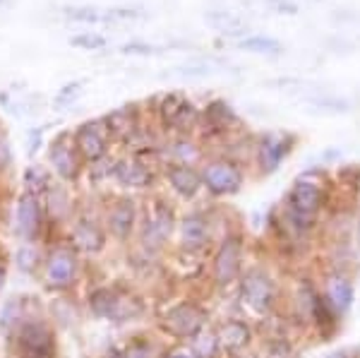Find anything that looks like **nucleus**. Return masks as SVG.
<instances>
[{
    "label": "nucleus",
    "instance_id": "7ed1b4c3",
    "mask_svg": "<svg viewBox=\"0 0 360 358\" xmlns=\"http://www.w3.org/2000/svg\"><path fill=\"white\" fill-rule=\"evenodd\" d=\"M276 281L264 269L252 267L245 269L240 276V301L248 305L252 313L269 315L276 305Z\"/></svg>",
    "mask_w": 360,
    "mask_h": 358
},
{
    "label": "nucleus",
    "instance_id": "4c0bfd02",
    "mask_svg": "<svg viewBox=\"0 0 360 358\" xmlns=\"http://www.w3.org/2000/svg\"><path fill=\"white\" fill-rule=\"evenodd\" d=\"M5 281H8V269H5V264L0 262V291H3Z\"/></svg>",
    "mask_w": 360,
    "mask_h": 358
},
{
    "label": "nucleus",
    "instance_id": "6e6552de",
    "mask_svg": "<svg viewBox=\"0 0 360 358\" xmlns=\"http://www.w3.org/2000/svg\"><path fill=\"white\" fill-rule=\"evenodd\" d=\"M44 267H46V284L51 288H56V291L70 288L79 274L77 250H75L72 245L53 248V250L49 252V257L44 260Z\"/></svg>",
    "mask_w": 360,
    "mask_h": 358
},
{
    "label": "nucleus",
    "instance_id": "b1692460",
    "mask_svg": "<svg viewBox=\"0 0 360 358\" xmlns=\"http://www.w3.org/2000/svg\"><path fill=\"white\" fill-rule=\"evenodd\" d=\"M44 262V257H41V250H39L34 243H22L20 248H17V252H15V264H17V269L20 272H25V274H34L39 269V264Z\"/></svg>",
    "mask_w": 360,
    "mask_h": 358
},
{
    "label": "nucleus",
    "instance_id": "f03ea898",
    "mask_svg": "<svg viewBox=\"0 0 360 358\" xmlns=\"http://www.w3.org/2000/svg\"><path fill=\"white\" fill-rule=\"evenodd\" d=\"M91 313L108 322H132L144 313V303L135 293L120 291L115 286H101L89 293Z\"/></svg>",
    "mask_w": 360,
    "mask_h": 358
},
{
    "label": "nucleus",
    "instance_id": "ea45409f",
    "mask_svg": "<svg viewBox=\"0 0 360 358\" xmlns=\"http://www.w3.org/2000/svg\"><path fill=\"white\" fill-rule=\"evenodd\" d=\"M356 188H358V195H360V171H358V181H356Z\"/></svg>",
    "mask_w": 360,
    "mask_h": 358
},
{
    "label": "nucleus",
    "instance_id": "2eb2a0df",
    "mask_svg": "<svg viewBox=\"0 0 360 358\" xmlns=\"http://www.w3.org/2000/svg\"><path fill=\"white\" fill-rule=\"evenodd\" d=\"M70 243L77 252H86V255H96L106 248V231L98 224L89 222V219H79L70 231Z\"/></svg>",
    "mask_w": 360,
    "mask_h": 358
},
{
    "label": "nucleus",
    "instance_id": "37998d69",
    "mask_svg": "<svg viewBox=\"0 0 360 358\" xmlns=\"http://www.w3.org/2000/svg\"><path fill=\"white\" fill-rule=\"evenodd\" d=\"M243 358H259V356H243Z\"/></svg>",
    "mask_w": 360,
    "mask_h": 358
},
{
    "label": "nucleus",
    "instance_id": "412c9836",
    "mask_svg": "<svg viewBox=\"0 0 360 358\" xmlns=\"http://www.w3.org/2000/svg\"><path fill=\"white\" fill-rule=\"evenodd\" d=\"M209 243V222L202 215H188L180 222V245L197 252Z\"/></svg>",
    "mask_w": 360,
    "mask_h": 358
},
{
    "label": "nucleus",
    "instance_id": "79ce46f5",
    "mask_svg": "<svg viewBox=\"0 0 360 358\" xmlns=\"http://www.w3.org/2000/svg\"><path fill=\"white\" fill-rule=\"evenodd\" d=\"M358 243H360V217H358Z\"/></svg>",
    "mask_w": 360,
    "mask_h": 358
},
{
    "label": "nucleus",
    "instance_id": "39448f33",
    "mask_svg": "<svg viewBox=\"0 0 360 358\" xmlns=\"http://www.w3.org/2000/svg\"><path fill=\"white\" fill-rule=\"evenodd\" d=\"M13 337L20 358H56V334L41 320H25Z\"/></svg>",
    "mask_w": 360,
    "mask_h": 358
},
{
    "label": "nucleus",
    "instance_id": "bb28decb",
    "mask_svg": "<svg viewBox=\"0 0 360 358\" xmlns=\"http://www.w3.org/2000/svg\"><path fill=\"white\" fill-rule=\"evenodd\" d=\"M193 351L200 358H217V354L221 351V346H219V339H217V332L214 330H202L197 337L193 339Z\"/></svg>",
    "mask_w": 360,
    "mask_h": 358
},
{
    "label": "nucleus",
    "instance_id": "a211bd4d",
    "mask_svg": "<svg viewBox=\"0 0 360 358\" xmlns=\"http://www.w3.org/2000/svg\"><path fill=\"white\" fill-rule=\"evenodd\" d=\"M214 332H217L221 351H231V354H238V351L248 349L250 342H252V327H250L245 320H238V317L224 320Z\"/></svg>",
    "mask_w": 360,
    "mask_h": 358
},
{
    "label": "nucleus",
    "instance_id": "aec40b11",
    "mask_svg": "<svg viewBox=\"0 0 360 358\" xmlns=\"http://www.w3.org/2000/svg\"><path fill=\"white\" fill-rule=\"evenodd\" d=\"M113 173H115V178H118L120 186H125V188H149L154 181L149 166L144 164V161L135 159V157L115 161Z\"/></svg>",
    "mask_w": 360,
    "mask_h": 358
},
{
    "label": "nucleus",
    "instance_id": "9b49d317",
    "mask_svg": "<svg viewBox=\"0 0 360 358\" xmlns=\"http://www.w3.org/2000/svg\"><path fill=\"white\" fill-rule=\"evenodd\" d=\"M295 137L288 132H264L257 142V161L264 173H274L291 154Z\"/></svg>",
    "mask_w": 360,
    "mask_h": 358
},
{
    "label": "nucleus",
    "instance_id": "58836bf2",
    "mask_svg": "<svg viewBox=\"0 0 360 358\" xmlns=\"http://www.w3.org/2000/svg\"><path fill=\"white\" fill-rule=\"evenodd\" d=\"M324 358H351L348 356V351H341V349H336V351H332V354H327Z\"/></svg>",
    "mask_w": 360,
    "mask_h": 358
},
{
    "label": "nucleus",
    "instance_id": "72a5a7b5",
    "mask_svg": "<svg viewBox=\"0 0 360 358\" xmlns=\"http://www.w3.org/2000/svg\"><path fill=\"white\" fill-rule=\"evenodd\" d=\"M161 358H200L193 351V346H188V344H176V346H171L168 351H164V356Z\"/></svg>",
    "mask_w": 360,
    "mask_h": 358
},
{
    "label": "nucleus",
    "instance_id": "dca6fc26",
    "mask_svg": "<svg viewBox=\"0 0 360 358\" xmlns=\"http://www.w3.org/2000/svg\"><path fill=\"white\" fill-rule=\"evenodd\" d=\"M159 115L166 128L185 130L195 120V106L183 94H166L159 103Z\"/></svg>",
    "mask_w": 360,
    "mask_h": 358
},
{
    "label": "nucleus",
    "instance_id": "473e14b6",
    "mask_svg": "<svg viewBox=\"0 0 360 358\" xmlns=\"http://www.w3.org/2000/svg\"><path fill=\"white\" fill-rule=\"evenodd\" d=\"M176 154L180 157L178 164H190V166H193V161L197 159V149H195V144H193V142H188V140H180V142H176Z\"/></svg>",
    "mask_w": 360,
    "mask_h": 358
},
{
    "label": "nucleus",
    "instance_id": "5701e85b",
    "mask_svg": "<svg viewBox=\"0 0 360 358\" xmlns=\"http://www.w3.org/2000/svg\"><path fill=\"white\" fill-rule=\"evenodd\" d=\"M22 322H25V315H22V301L20 298H13V301L5 303L3 313H0V330H3L5 337H13V334L20 330Z\"/></svg>",
    "mask_w": 360,
    "mask_h": 358
},
{
    "label": "nucleus",
    "instance_id": "9d476101",
    "mask_svg": "<svg viewBox=\"0 0 360 358\" xmlns=\"http://www.w3.org/2000/svg\"><path fill=\"white\" fill-rule=\"evenodd\" d=\"M173 226H176V215L173 210L164 202H156V205L149 210L147 222H144L142 229V243L149 250H161L164 243L171 238Z\"/></svg>",
    "mask_w": 360,
    "mask_h": 358
},
{
    "label": "nucleus",
    "instance_id": "423d86ee",
    "mask_svg": "<svg viewBox=\"0 0 360 358\" xmlns=\"http://www.w3.org/2000/svg\"><path fill=\"white\" fill-rule=\"evenodd\" d=\"M243 241L240 236H226L212 260V276L217 286H231L243 276Z\"/></svg>",
    "mask_w": 360,
    "mask_h": 358
},
{
    "label": "nucleus",
    "instance_id": "1a4fd4ad",
    "mask_svg": "<svg viewBox=\"0 0 360 358\" xmlns=\"http://www.w3.org/2000/svg\"><path fill=\"white\" fill-rule=\"evenodd\" d=\"M108 128L103 120H91V123H82L77 130H75L72 140L75 147H77L79 157L82 161H101L106 157V149H108Z\"/></svg>",
    "mask_w": 360,
    "mask_h": 358
},
{
    "label": "nucleus",
    "instance_id": "e433bc0d",
    "mask_svg": "<svg viewBox=\"0 0 360 358\" xmlns=\"http://www.w3.org/2000/svg\"><path fill=\"white\" fill-rule=\"evenodd\" d=\"M123 51L125 53H154L152 46H144V44H127Z\"/></svg>",
    "mask_w": 360,
    "mask_h": 358
},
{
    "label": "nucleus",
    "instance_id": "c9c22d12",
    "mask_svg": "<svg viewBox=\"0 0 360 358\" xmlns=\"http://www.w3.org/2000/svg\"><path fill=\"white\" fill-rule=\"evenodd\" d=\"M13 161V152H10V142L8 137H5L3 128H0V169H5V166Z\"/></svg>",
    "mask_w": 360,
    "mask_h": 358
},
{
    "label": "nucleus",
    "instance_id": "4468645a",
    "mask_svg": "<svg viewBox=\"0 0 360 358\" xmlns=\"http://www.w3.org/2000/svg\"><path fill=\"white\" fill-rule=\"evenodd\" d=\"M137 226V205L130 198L115 200V205L106 215V231L118 241H127Z\"/></svg>",
    "mask_w": 360,
    "mask_h": 358
},
{
    "label": "nucleus",
    "instance_id": "0eeeda50",
    "mask_svg": "<svg viewBox=\"0 0 360 358\" xmlns=\"http://www.w3.org/2000/svg\"><path fill=\"white\" fill-rule=\"evenodd\" d=\"M243 183H245L243 169L236 164V161H229V159L209 161L205 166V171H202V186H205L212 195H217V198L240 193Z\"/></svg>",
    "mask_w": 360,
    "mask_h": 358
},
{
    "label": "nucleus",
    "instance_id": "6ab92c4d",
    "mask_svg": "<svg viewBox=\"0 0 360 358\" xmlns=\"http://www.w3.org/2000/svg\"><path fill=\"white\" fill-rule=\"evenodd\" d=\"M166 178L180 198H195L200 193V188H205L202 186V173L195 171L190 164H178V161L171 164L166 169Z\"/></svg>",
    "mask_w": 360,
    "mask_h": 358
},
{
    "label": "nucleus",
    "instance_id": "7c9ffc66",
    "mask_svg": "<svg viewBox=\"0 0 360 358\" xmlns=\"http://www.w3.org/2000/svg\"><path fill=\"white\" fill-rule=\"evenodd\" d=\"M70 44L72 46H79V49H86V51H98L106 46V39L98 37V34H82V37H72L70 39Z\"/></svg>",
    "mask_w": 360,
    "mask_h": 358
},
{
    "label": "nucleus",
    "instance_id": "4be33fe9",
    "mask_svg": "<svg viewBox=\"0 0 360 358\" xmlns=\"http://www.w3.org/2000/svg\"><path fill=\"white\" fill-rule=\"evenodd\" d=\"M103 123H106V128H108V135L115 137V140L127 142L137 132V128H139L137 108L135 106H120V108H115L113 113H108L106 118H103Z\"/></svg>",
    "mask_w": 360,
    "mask_h": 358
},
{
    "label": "nucleus",
    "instance_id": "f704fd0d",
    "mask_svg": "<svg viewBox=\"0 0 360 358\" xmlns=\"http://www.w3.org/2000/svg\"><path fill=\"white\" fill-rule=\"evenodd\" d=\"M68 17H72L75 22H98L101 15L96 10H86V8H75V10H68Z\"/></svg>",
    "mask_w": 360,
    "mask_h": 358
},
{
    "label": "nucleus",
    "instance_id": "a19ab883",
    "mask_svg": "<svg viewBox=\"0 0 360 358\" xmlns=\"http://www.w3.org/2000/svg\"><path fill=\"white\" fill-rule=\"evenodd\" d=\"M103 358H123V356H120V354H113V356H103Z\"/></svg>",
    "mask_w": 360,
    "mask_h": 358
},
{
    "label": "nucleus",
    "instance_id": "2f4dec72",
    "mask_svg": "<svg viewBox=\"0 0 360 358\" xmlns=\"http://www.w3.org/2000/svg\"><path fill=\"white\" fill-rule=\"evenodd\" d=\"M120 356L123 358H152V344L142 342V339H135L132 344H127V349Z\"/></svg>",
    "mask_w": 360,
    "mask_h": 358
},
{
    "label": "nucleus",
    "instance_id": "f8f14e48",
    "mask_svg": "<svg viewBox=\"0 0 360 358\" xmlns=\"http://www.w3.org/2000/svg\"><path fill=\"white\" fill-rule=\"evenodd\" d=\"M15 229L25 238V243H34L39 238V234L44 229V210H41V202H39V195L25 193L17 200Z\"/></svg>",
    "mask_w": 360,
    "mask_h": 358
},
{
    "label": "nucleus",
    "instance_id": "c756f323",
    "mask_svg": "<svg viewBox=\"0 0 360 358\" xmlns=\"http://www.w3.org/2000/svg\"><path fill=\"white\" fill-rule=\"evenodd\" d=\"M49 202H51V215L56 219H63L68 215V195L60 188H49Z\"/></svg>",
    "mask_w": 360,
    "mask_h": 358
},
{
    "label": "nucleus",
    "instance_id": "a878e982",
    "mask_svg": "<svg viewBox=\"0 0 360 358\" xmlns=\"http://www.w3.org/2000/svg\"><path fill=\"white\" fill-rule=\"evenodd\" d=\"M240 49L243 51H250V53L276 56V53H281V41H276L274 37H262V34H255V37L243 39Z\"/></svg>",
    "mask_w": 360,
    "mask_h": 358
},
{
    "label": "nucleus",
    "instance_id": "393cba45",
    "mask_svg": "<svg viewBox=\"0 0 360 358\" xmlns=\"http://www.w3.org/2000/svg\"><path fill=\"white\" fill-rule=\"evenodd\" d=\"M207 120H209V125L212 128H217V130H226L229 125H233L236 123V113H233V108L229 106L226 101H214V103H209V108H207Z\"/></svg>",
    "mask_w": 360,
    "mask_h": 358
},
{
    "label": "nucleus",
    "instance_id": "cd10ccee",
    "mask_svg": "<svg viewBox=\"0 0 360 358\" xmlns=\"http://www.w3.org/2000/svg\"><path fill=\"white\" fill-rule=\"evenodd\" d=\"M25 186H27V193H44V190L51 188V178H49V171L44 166H29L27 173H25Z\"/></svg>",
    "mask_w": 360,
    "mask_h": 358
},
{
    "label": "nucleus",
    "instance_id": "ddd939ff",
    "mask_svg": "<svg viewBox=\"0 0 360 358\" xmlns=\"http://www.w3.org/2000/svg\"><path fill=\"white\" fill-rule=\"evenodd\" d=\"M49 161L58 173V178H63V181H75L79 176V169H82V157H79L75 140L70 135H58L51 142Z\"/></svg>",
    "mask_w": 360,
    "mask_h": 358
},
{
    "label": "nucleus",
    "instance_id": "f257e3e1",
    "mask_svg": "<svg viewBox=\"0 0 360 358\" xmlns=\"http://www.w3.org/2000/svg\"><path fill=\"white\" fill-rule=\"evenodd\" d=\"M322 171H307L286 195V224L307 234L317 222V215L327 205V186L322 183Z\"/></svg>",
    "mask_w": 360,
    "mask_h": 358
},
{
    "label": "nucleus",
    "instance_id": "f3484780",
    "mask_svg": "<svg viewBox=\"0 0 360 358\" xmlns=\"http://www.w3.org/2000/svg\"><path fill=\"white\" fill-rule=\"evenodd\" d=\"M324 298H327V303L332 305L339 315H346L348 310H351L353 301H356V286H353V281L348 279L346 274L341 272H334L327 276V281H324Z\"/></svg>",
    "mask_w": 360,
    "mask_h": 358
},
{
    "label": "nucleus",
    "instance_id": "20e7f679",
    "mask_svg": "<svg viewBox=\"0 0 360 358\" xmlns=\"http://www.w3.org/2000/svg\"><path fill=\"white\" fill-rule=\"evenodd\" d=\"M207 325V310L193 301H183L168 308L161 317V330L176 339H195Z\"/></svg>",
    "mask_w": 360,
    "mask_h": 358
},
{
    "label": "nucleus",
    "instance_id": "c85d7f7f",
    "mask_svg": "<svg viewBox=\"0 0 360 358\" xmlns=\"http://www.w3.org/2000/svg\"><path fill=\"white\" fill-rule=\"evenodd\" d=\"M264 358H295V351L288 339L276 337L264 346Z\"/></svg>",
    "mask_w": 360,
    "mask_h": 358
}]
</instances>
